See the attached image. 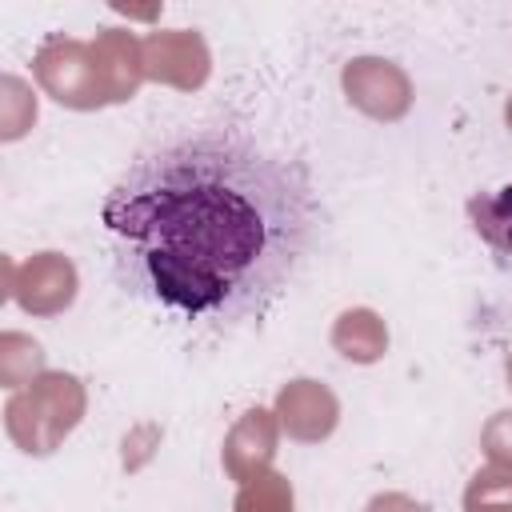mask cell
<instances>
[{
    "label": "cell",
    "mask_w": 512,
    "mask_h": 512,
    "mask_svg": "<svg viewBox=\"0 0 512 512\" xmlns=\"http://www.w3.org/2000/svg\"><path fill=\"white\" fill-rule=\"evenodd\" d=\"M316 224L308 168L236 124L144 148L100 208L120 288L188 328L260 320L308 260Z\"/></svg>",
    "instance_id": "obj_1"
},
{
    "label": "cell",
    "mask_w": 512,
    "mask_h": 512,
    "mask_svg": "<svg viewBox=\"0 0 512 512\" xmlns=\"http://www.w3.org/2000/svg\"><path fill=\"white\" fill-rule=\"evenodd\" d=\"M468 212H472V228L484 236V244L500 256H512V184L472 196Z\"/></svg>",
    "instance_id": "obj_2"
}]
</instances>
